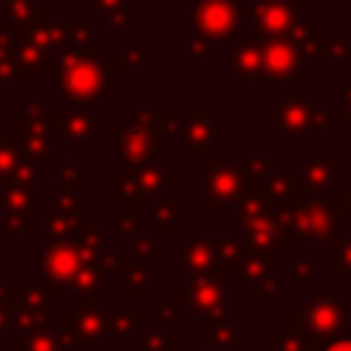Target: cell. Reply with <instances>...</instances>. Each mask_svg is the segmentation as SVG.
<instances>
[{
  "mask_svg": "<svg viewBox=\"0 0 351 351\" xmlns=\"http://www.w3.org/2000/svg\"><path fill=\"white\" fill-rule=\"evenodd\" d=\"M74 269H77L74 250H69V247H49L44 252V274H47V280H63Z\"/></svg>",
  "mask_w": 351,
  "mask_h": 351,
  "instance_id": "6da1fadb",
  "label": "cell"
},
{
  "mask_svg": "<svg viewBox=\"0 0 351 351\" xmlns=\"http://www.w3.org/2000/svg\"><path fill=\"white\" fill-rule=\"evenodd\" d=\"M96 71L85 63H71L63 77H60V88L69 93V96H77V93H85V90H93L96 88Z\"/></svg>",
  "mask_w": 351,
  "mask_h": 351,
  "instance_id": "7a4b0ae2",
  "label": "cell"
},
{
  "mask_svg": "<svg viewBox=\"0 0 351 351\" xmlns=\"http://www.w3.org/2000/svg\"><path fill=\"white\" fill-rule=\"evenodd\" d=\"M33 8H36L33 0H5V16H14V19H25Z\"/></svg>",
  "mask_w": 351,
  "mask_h": 351,
  "instance_id": "3957f363",
  "label": "cell"
},
{
  "mask_svg": "<svg viewBox=\"0 0 351 351\" xmlns=\"http://www.w3.org/2000/svg\"><path fill=\"white\" fill-rule=\"evenodd\" d=\"M16 167V151L8 145V143H0V173H14Z\"/></svg>",
  "mask_w": 351,
  "mask_h": 351,
  "instance_id": "277c9868",
  "label": "cell"
},
{
  "mask_svg": "<svg viewBox=\"0 0 351 351\" xmlns=\"http://www.w3.org/2000/svg\"><path fill=\"white\" fill-rule=\"evenodd\" d=\"M326 351H351V340H340V343H332Z\"/></svg>",
  "mask_w": 351,
  "mask_h": 351,
  "instance_id": "5b68a950",
  "label": "cell"
}]
</instances>
